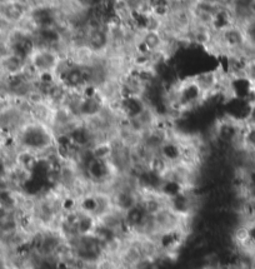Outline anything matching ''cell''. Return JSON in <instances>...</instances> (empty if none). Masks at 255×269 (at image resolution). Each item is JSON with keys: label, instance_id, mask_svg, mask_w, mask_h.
Instances as JSON below:
<instances>
[{"label": "cell", "instance_id": "1", "mask_svg": "<svg viewBox=\"0 0 255 269\" xmlns=\"http://www.w3.org/2000/svg\"><path fill=\"white\" fill-rule=\"evenodd\" d=\"M62 57L53 47H34L28 55V64L39 76H54Z\"/></svg>", "mask_w": 255, "mask_h": 269}, {"label": "cell", "instance_id": "2", "mask_svg": "<svg viewBox=\"0 0 255 269\" xmlns=\"http://www.w3.org/2000/svg\"><path fill=\"white\" fill-rule=\"evenodd\" d=\"M28 59L15 52H7L0 55V75L4 78L19 75L25 70Z\"/></svg>", "mask_w": 255, "mask_h": 269}]
</instances>
